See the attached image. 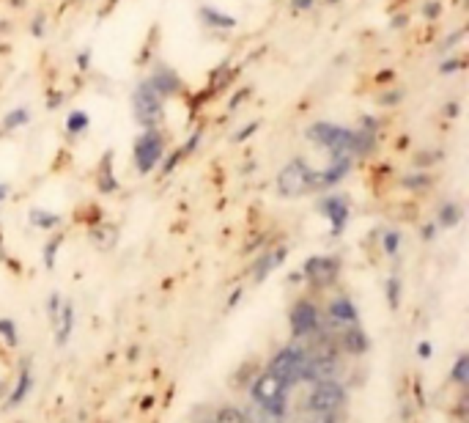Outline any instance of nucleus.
<instances>
[{"instance_id":"bb28decb","label":"nucleus","mask_w":469,"mask_h":423,"mask_svg":"<svg viewBox=\"0 0 469 423\" xmlns=\"http://www.w3.org/2000/svg\"><path fill=\"white\" fill-rule=\"evenodd\" d=\"M403 184H406V187H428V184H431V179H428L425 173H417V176L403 179Z\"/></svg>"},{"instance_id":"20e7f679","label":"nucleus","mask_w":469,"mask_h":423,"mask_svg":"<svg viewBox=\"0 0 469 423\" xmlns=\"http://www.w3.org/2000/svg\"><path fill=\"white\" fill-rule=\"evenodd\" d=\"M278 190L286 198H297V195L313 192L316 190V170L305 159H291L280 170V176H278Z\"/></svg>"},{"instance_id":"dca6fc26","label":"nucleus","mask_w":469,"mask_h":423,"mask_svg":"<svg viewBox=\"0 0 469 423\" xmlns=\"http://www.w3.org/2000/svg\"><path fill=\"white\" fill-rule=\"evenodd\" d=\"M200 17L206 20V25H211V28H237V20L233 17H228V14H219V12H214V9H200Z\"/></svg>"},{"instance_id":"6e6552de","label":"nucleus","mask_w":469,"mask_h":423,"mask_svg":"<svg viewBox=\"0 0 469 423\" xmlns=\"http://www.w3.org/2000/svg\"><path fill=\"white\" fill-rule=\"evenodd\" d=\"M291 333L297 335V338H308V335H313V333H319V327H321V313H319V308L313 305V303H308V300H299L294 308H291Z\"/></svg>"},{"instance_id":"4be33fe9","label":"nucleus","mask_w":469,"mask_h":423,"mask_svg":"<svg viewBox=\"0 0 469 423\" xmlns=\"http://www.w3.org/2000/svg\"><path fill=\"white\" fill-rule=\"evenodd\" d=\"M25 121H28V110H25V107H20V110H14V113H9V116H6V129L23 127Z\"/></svg>"},{"instance_id":"9b49d317","label":"nucleus","mask_w":469,"mask_h":423,"mask_svg":"<svg viewBox=\"0 0 469 423\" xmlns=\"http://www.w3.org/2000/svg\"><path fill=\"white\" fill-rule=\"evenodd\" d=\"M351 324H357V308L351 305L349 297H335L330 303V327L343 330V327H351Z\"/></svg>"},{"instance_id":"a211bd4d","label":"nucleus","mask_w":469,"mask_h":423,"mask_svg":"<svg viewBox=\"0 0 469 423\" xmlns=\"http://www.w3.org/2000/svg\"><path fill=\"white\" fill-rule=\"evenodd\" d=\"M28 390H31V374H28V368H25V371H23V376H20V385H17V390L12 393V398H9V401H12V404H20V401L25 398V393H28Z\"/></svg>"},{"instance_id":"7ed1b4c3","label":"nucleus","mask_w":469,"mask_h":423,"mask_svg":"<svg viewBox=\"0 0 469 423\" xmlns=\"http://www.w3.org/2000/svg\"><path fill=\"white\" fill-rule=\"evenodd\" d=\"M346 398H349V393L338 379L313 382L308 401H305V409L313 415H335L338 418V412L346 407Z\"/></svg>"},{"instance_id":"2f4dec72","label":"nucleus","mask_w":469,"mask_h":423,"mask_svg":"<svg viewBox=\"0 0 469 423\" xmlns=\"http://www.w3.org/2000/svg\"><path fill=\"white\" fill-rule=\"evenodd\" d=\"M85 66H88V53L80 55V69H85Z\"/></svg>"},{"instance_id":"7c9ffc66","label":"nucleus","mask_w":469,"mask_h":423,"mask_svg":"<svg viewBox=\"0 0 469 423\" xmlns=\"http://www.w3.org/2000/svg\"><path fill=\"white\" fill-rule=\"evenodd\" d=\"M395 297H398V283L392 281V283H390V300H392V305H395Z\"/></svg>"},{"instance_id":"f8f14e48","label":"nucleus","mask_w":469,"mask_h":423,"mask_svg":"<svg viewBox=\"0 0 469 423\" xmlns=\"http://www.w3.org/2000/svg\"><path fill=\"white\" fill-rule=\"evenodd\" d=\"M321 212L332 220V234H340L343 226H346V220H349V203H346V198H343V195L327 198V201L321 203Z\"/></svg>"},{"instance_id":"b1692460","label":"nucleus","mask_w":469,"mask_h":423,"mask_svg":"<svg viewBox=\"0 0 469 423\" xmlns=\"http://www.w3.org/2000/svg\"><path fill=\"white\" fill-rule=\"evenodd\" d=\"M398 242H401V234L398 231L384 234V251H387V256H395L398 253Z\"/></svg>"},{"instance_id":"f257e3e1","label":"nucleus","mask_w":469,"mask_h":423,"mask_svg":"<svg viewBox=\"0 0 469 423\" xmlns=\"http://www.w3.org/2000/svg\"><path fill=\"white\" fill-rule=\"evenodd\" d=\"M250 396H253L256 407L267 415L269 423H280L289 415V387L280 379H275L269 371L261 374L250 385Z\"/></svg>"},{"instance_id":"1a4fd4ad","label":"nucleus","mask_w":469,"mask_h":423,"mask_svg":"<svg viewBox=\"0 0 469 423\" xmlns=\"http://www.w3.org/2000/svg\"><path fill=\"white\" fill-rule=\"evenodd\" d=\"M340 272V261L335 256H313L305 261V275L316 286H330Z\"/></svg>"},{"instance_id":"423d86ee","label":"nucleus","mask_w":469,"mask_h":423,"mask_svg":"<svg viewBox=\"0 0 469 423\" xmlns=\"http://www.w3.org/2000/svg\"><path fill=\"white\" fill-rule=\"evenodd\" d=\"M132 105H135V118L146 127V129H154L159 121H162V99L157 97V91L146 83L137 86L135 97H132Z\"/></svg>"},{"instance_id":"c85d7f7f","label":"nucleus","mask_w":469,"mask_h":423,"mask_svg":"<svg viewBox=\"0 0 469 423\" xmlns=\"http://www.w3.org/2000/svg\"><path fill=\"white\" fill-rule=\"evenodd\" d=\"M313 6V0H294V9L297 12H305V9H310Z\"/></svg>"},{"instance_id":"2eb2a0df","label":"nucleus","mask_w":469,"mask_h":423,"mask_svg":"<svg viewBox=\"0 0 469 423\" xmlns=\"http://www.w3.org/2000/svg\"><path fill=\"white\" fill-rule=\"evenodd\" d=\"M211 420H214V423H247V420H245V412H242L239 407H230V404L219 407V409L211 415Z\"/></svg>"},{"instance_id":"aec40b11","label":"nucleus","mask_w":469,"mask_h":423,"mask_svg":"<svg viewBox=\"0 0 469 423\" xmlns=\"http://www.w3.org/2000/svg\"><path fill=\"white\" fill-rule=\"evenodd\" d=\"M442 226H455L458 223V218H461V212H458V206L455 203H447V206H442Z\"/></svg>"},{"instance_id":"6ab92c4d","label":"nucleus","mask_w":469,"mask_h":423,"mask_svg":"<svg viewBox=\"0 0 469 423\" xmlns=\"http://www.w3.org/2000/svg\"><path fill=\"white\" fill-rule=\"evenodd\" d=\"M72 319H75V316H72V305H66V308H64V316H61L64 324H61V333H58V341H61V344H66V338H69V333H72V324H75Z\"/></svg>"},{"instance_id":"0eeeda50","label":"nucleus","mask_w":469,"mask_h":423,"mask_svg":"<svg viewBox=\"0 0 469 423\" xmlns=\"http://www.w3.org/2000/svg\"><path fill=\"white\" fill-rule=\"evenodd\" d=\"M162 154H165V138L157 129H146L135 140V165L140 173H151L154 165L162 159Z\"/></svg>"},{"instance_id":"39448f33","label":"nucleus","mask_w":469,"mask_h":423,"mask_svg":"<svg viewBox=\"0 0 469 423\" xmlns=\"http://www.w3.org/2000/svg\"><path fill=\"white\" fill-rule=\"evenodd\" d=\"M308 138L316 140L319 146H324L332 157H349L351 154V140H354V132L346 129V127H338V124H313L308 129Z\"/></svg>"},{"instance_id":"393cba45","label":"nucleus","mask_w":469,"mask_h":423,"mask_svg":"<svg viewBox=\"0 0 469 423\" xmlns=\"http://www.w3.org/2000/svg\"><path fill=\"white\" fill-rule=\"evenodd\" d=\"M297 423H338V418H335V415H313V412H308V415L299 418Z\"/></svg>"},{"instance_id":"5701e85b","label":"nucleus","mask_w":469,"mask_h":423,"mask_svg":"<svg viewBox=\"0 0 469 423\" xmlns=\"http://www.w3.org/2000/svg\"><path fill=\"white\" fill-rule=\"evenodd\" d=\"M66 124H69V132H83V129L88 127V116L77 110V113H72V116H69V121H66Z\"/></svg>"},{"instance_id":"473e14b6","label":"nucleus","mask_w":469,"mask_h":423,"mask_svg":"<svg viewBox=\"0 0 469 423\" xmlns=\"http://www.w3.org/2000/svg\"><path fill=\"white\" fill-rule=\"evenodd\" d=\"M420 355H423V357H428V355H431V346H428V344H423V346H420Z\"/></svg>"},{"instance_id":"412c9836","label":"nucleus","mask_w":469,"mask_h":423,"mask_svg":"<svg viewBox=\"0 0 469 423\" xmlns=\"http://www.w3.org/2000/svg\"><path fill=\"white\" fill-rule=\"evenodd\" d=\"M31 220H34L36 226H42V229H53V226L58 223V218H55V215H47V212H42V209L31 212Z\"/></svg>"},{"instance_id":"c756f323","label":"nucleus","mask_w":469,"mask_h":423,"mask_svg":"<svg viewBox=\"0 0 469 423\" xmlns=\"http://www.w3.org/2000/svg\"><path fill=\"white\" fill-rule=\"evenodd\" d=\"M256 127H258V124H250V127H245V129H242V132L237 135V140H245L247 135H253V132H256Z\"/></svg>"},{"instance_id":"cd10ccee","label":"nucleus","mask_w":469,"mask_h":423,"mask_svg":"<svg viewBox=\"0 0 469 423\" xmlns=\"http://www.w3.org/2000/svg\"><path fill=\"white\" fill-rule=\"evenodd\" d=\"M423 14H425V17H436V14H439V3H428V6L423 9Z\"/></svg>"},{"instance_id":"72a5a7b5","label":"nucleus","mask_w":469,"mask_h":423,"mask_svg":"<svg viewBox=\"0 0 469 423\" xmlns=\"http://www.w3.org/2000/svg\"><path fill=\"white\" fill-rule=\"evenodd\" d=\"M3 198H6V187H3V184H0V201H3Z\"/></svg>"},{"instance_id":"f3484780","label":"nucleus","mask_w":469,"mask_h":423,"mask_svg":"<svg viewBox=\"0 0 469 423\" xmlns=\"http://www.w3.org/2000/svg\"><path fill=\"white\" fill-rule=\"evenodd\" d=\"M458 385H469V357L464 355V357H458V363H455V368H453V374H450Z\"/></svg>"},{"instance_id":"f03ea898","label":"nucleus","mask_w":469,"mask_h":423,"mask_svg":"<svg viewBox=\"0 0 469 423\" xmlns=\"http://www.w3.org/2000/svg\"><path fill=\"white\" fill-rule=\"evenodd\" d=\"M269 374L275 379H280L286 387L305 382V376H308V349L294 346V344L278 349V355L269 363Z\"/></svg>"},{"instance_id":"4468645a","label":"nucleus","mask_w":469,"mask_h":423,"mask_svg":"<svg viewBox=\"0 0 469 423\" xmlns=\"http://www.w3.org/2000/svg\"><path fill=\"white\" fill-rule=\"evenodd\" d=\"M283 259H286V248H278V251H272V253H267V256H261L258 259V264H256V281H264L278 264H283Z\"/></svg>"},{"instance_id":"9d476101","label":"nucleus","mask_w":469,"mask_h":423,"mask_svg":"<svg viewBox=\"0 0 469 423\" xmlns=\"http://www.w3.org/2000/svg\"><path fill=\"white\" fill-rule=\"evenodd\" d=\"M148 86L157 91V97H159V99L173 97V94H178V91H181V80H178V75H176L170 66H165V64L151 75Z\"/></svg>"},{"instance_id":"a878e982","label":"nucleus","mask_w":469,"mask_h":423,"mask_svg":"<svg viewBox=\"0 0 469 423\" xmlns=\"http://www.w3.org/2000/svg\"><path fill=\"white\" fill-rule=\"evenodd\" d=\"M0 333L9 338V344H17V333H14V324L9 319H0Z\"/></svg>"},{"instance_id":"ddd939ff","label":"nucleus","mask_w":469,"mask_h":423,"mask_svg":"<svg viewBox=\"0 0 469 423\" xmlns=\"http://www.w3.org/2000/svg\"><path fill=\"white\" fill-rule=\"evenodd\" d=\"M338 338H340L343 349L351 352V355H362V352H368V346H371V341H368V335L360 330V324H351V327L338 330Z\"/></svg>"}]
</instances>
